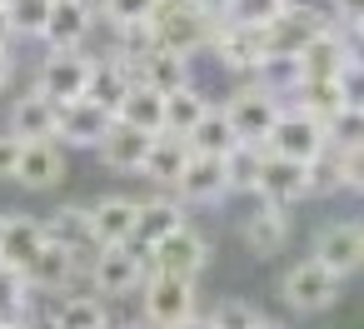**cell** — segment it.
<instances>
[{"instance_id": "40", "label": "cell", "mask_w": 364, "mask_h": 329, "mask_svg": "<svg viewBox=\"0 0 364 329\" xmlns=\"http://www.w3.org/2000/svg\"><path fill=\"white\" fill-rule=\"evenodd\" d=\"M160 11V0H100V16L110 26H140Z\"/></svg>"}, {"instance_id": "3", "label": "cell", "mask_w": 364, "mask_h": 329, "mask_svg": "<svg viewBox=\"0 0 364 329\" xmlns=\"http://www.w3.org/2000/svg\"><path fill=\"white\" fill-rule=\"evenodd\" d=\"M220 21H210L205 11H195L190 0H180V6H160L150 16V31H155V45L165 50H180L185 60H195L200 50H210V36H215Z\"/></svg>"}, {"instance_id": "44", "label": "cell", "mask_w": 364, "mask_h": 329, "mask_svg": "<svg viewBox=\"0 0 364 329\" xmlns=\"http://www.w3.org/2000/svg\"><path fill=\"white\" fill-rule=\"evenodd\" d=\"M21 150H26V140H21L16 130H0V180H16Z\"/></svg>"}, {"instance_id": "56", "label": "cell", "mask_w": 364, "mask_h": 329, "mask_svg": "<svg viewBox=\"0 0 364 329\" xmlns=\"http://www.w3.org/2000/svg\"><path fill=\"white\" fill-rule=\"evenodd\" d=\"M359 230H364V220H359Z\"/></svg>"}, {"instance_id": "49", "label": "cell", "mask_w": 364, "mask_h": 329, "mask_svg": "<svg viewBox=\"0 0 364 329\" xmlns=\"http://www.w3.org/2000/svg\"><path fill=\"white\" fill-rule=\"evenodd\" d=\"M255 329H284V324H274V319H264V314H259V324H255Z\"/></svg>"}, {"instance_id": "48", "label": "cell", "mask_w": 364, "mask_h": 329, "mask_svg": "<svg viewBox=\"0 0 364 329\" xmlns=\"http://www.w3.org/2000/svg\"><path fill=\"white\" fill-rule=\"evenodd\" d=\"M175 329H215V319H210V314H200V309H195V314H190V319H185V324H175Z\"/></svg>"}, {"instance_id": "28", "label": "cell", "mask_w": 364, "mask_h": 329, "mask_svg": "<svg viewBox=\"0 0 364 329\" xmlns=\"http://www.w3.org/2000/svg\"><path fill=\"white\" fill-rule=\"evenodd\" d=\"M180 225H185V200H170V195L140 200V220H135V239H130V244L150 249V244H160L165 234H175Z\"/></svg>"}, {"instance_id": "13", "label": "cell", "mask_w": 364, "mask_h": 329, "mask_svg": "<svg viewBox=\"0 0 364 329\" xmlns=\"http://www.w3.org/2000/svg\"><path fill=\"white\" fill-rule=\"evenodd\" d=\"M110 120H115V115H110L100 100H90V95H80V100H60L55 140H60V145H75V150H95Z\"/></svg>"}, {"instance_id": "53", "label": "cell", "mask_w": 364, "mask_h": 329, "mask_svg": "<svg viewBox=\"0 0 364 329\" xmlns=\"http://www.w3.org/2000/svg\"><path fill=\"white\" fill-rule=\"evenodd\" d=\"M160 6H180V0H160Z\"/></svg>"}, {"instance_id": "38", "label": "cell", "mask_w": 364, "mask_h": 329, "mask_svg": "<svg viewBox=\"0 0 364 329\" xmlns=\"http://www.w3.org/2000/svg\"><path fill=\"white\" fill-rule=\"evenodd\" d=\"M329 150H349V145H364V110L359 105H344L329 125Z\"/></svg>"}, {"instance_id": "31", "label": "cell", "mask_w": 364, "mask_h": 329, "mask_svg": "<svg viewBox=\"0 0 364 329\" xmlns=\"http://www.w3.org/2000/svg\"><path fill=\"white\" fill-rule=\"evenodd\" d=\"M210 110V95L195 85V80H185L180 90H170L165 95V130H175V135H190L195 125H200V115Z\"/></svg>"}, {"instance_id": "1", "label": "cell", "mask_w": 364, "mask_h": 329, "mask_svg": "<svg viewBox=\"0 0 364 329\" xmlns=\"http://www.w3.org/2000/svg\"><path fill=\"white\" fill-rule=\"evenodd\" d=\"M339 289H344V274H334V269L319 264L314 254H309V259H294V264L279 274V299H284V309H294V314H324L329 304H339Z\"/></svg>"}, {"instance_id": "4", "label": "cell", "mask_w": 364, "mask_h": 329, "mask_svg": "<svg viewBox=\"0 0 364 329\" xmlns=\"http://www.w3.org/2000/svg\"><path fill=\"white\" fill-rule=\"evenodd\" d=\"M140 309H145V324L155 329H175L185 324L200 304H195V279H180V274H145L140 284Z\"/></svg>"}, {"instance_id": "45", "label": "cell", "mask_w": 364, "mask_h": 329, "mask_svg": "<svg viewBox=\"0 0 364 329\" xmlns=\"http://www.w3.org/2000/svg\"><path fill=\"white\" fill-rule=\"evenodd\" d=\"M195 11H205L210 21H225V11H230V0H190Z\"/></svg>"}, {"instance_id": "15", "label": "cell", "mask_w": 364, "mask_h": 329, "mask_svg": "<svg viewBox=\"0 0 364 329\" xmlns=\"http://www.w3.org/2000/svg\"><path fill=\"white\" fill-rule=\"evenodd\" d=\"M175 195L185 205H220L230 200V170H225V155H190Z\"/></svg>"}, {"instance_id": "47", "label": "cell", "mask_w": 364, "mask_h": 329, "mask_svg": "<svg viewBox=\"0 0 364 329\" xmlns=\"http://www.w3.org/2000/svg\"><path fill=\"white\" fill-rule=\"evenodd\" d=\"M11 41H16V26H11V11L0 6V45H11Z\"/></svg>"}, {"instance_id": "36", "label": "cell", "mask_w": 364, "mask_h": 329, "mask_svg": "<svg viewBox=\"0 0 364 329\" xmlns=\"http://www.w3.org/2000/svg\"><path fill=\"white\" fill-rule=\"evenodd\" d=\"M339 190H344V175H339L334 150H319L314 160H304V195L309 200H324V195H339Z\"/></svg>"}, {"instance_id": "22", "label": "cell", "mask_w": 364, "mask_h": 329, "mask_svg": "<svg viewBox=\"0 0 364 329\" xmlns=\"http://www.w3.org/2000/svg\"><path fill=\"white\" fill-rule=\"evenodd\" d=\"M26 279H31L36 294H65L75 279H85V264H80L75 254H65L60 244H46V249L26 264Z\"/></svg>"}, {"instance_id": "20", "label": "cell", "mask_w": 364, "mask_h": 329, "mask_svg": "<svg viewBox=\"0 0 364 329\" xmlns=\"http://www.w3.org/2000/svg\"><path fill=\"white\" fill-rule=\"evenodd\" d=\"M190 140L185 135H175V130H155V140H150V155H145V180L150 185H160V190H175L180 185V175H185V165H190Z\"/></svg>"}, {"instance_id": "51", "label": "cell", "mask_w": 364, "mask_h": 329, "mask_svg": "<svg viewBox=\"0 0 364 329\" xmlns=\"http://www.w3.org/2000/svg\"><path fill=\"white\" fill-rule=\"evenodd\" d=\"M6 329H41V324H31V319H16V324H6Z\"/></svg>"}, {"instance_id": "39", "label": "cell", "mask_w": 364, "mask_h": 329, "mask_svg": "<svg viewBox=\"0 0 364 329\" xmlns=\"http://www.w3.org/2000/svg\"><path fill=\"white\" fill-rule=\"evenodd\" d=\"M284 6H289V0H230L225 21H240V26H259V31H264Z\"/></svg>"}, {"instance_id": "16", "label": "cell", "mask_w": 364, "mask_h": 329, "mask_svg": "<svg viewBox=\"0 0 364 329\" xmlns=\"http://www.w3.org/2000/svg\"><path fill=\"white\" fill-rule=\"evenodd\" d=\"M41 329H110V309H105V299L95 289H80V294L65 289V294L50 299Z\"/></svg>"}, {"instance_id": "54", "label": "cell", "mask_w": 364, "mask_h": 329, "mask_svg": "<svg viewBox=\"0 0 364 329\" xmlns=\"http://www.w3.org/2000/svg\"><path fill=\"white\" fill-rule=\"evenodd\" d=\"M0 234H6V215H0Z\"/></svg>"}, {"instance_id": "46", "label": "cell", "mask_w": 364, "mask_h": 329, "mask_svg": "<svg viewBox=\"0 0 364 329\" xmlns=\"http://www.w3.org/2000/svg\"><path fill=\"white\" fill-rule=\"evenodd\" d=\"M11 70H16V60H11V45H0V90L11 85Z\"/></svg>"}, {"instance_id": "26", "label": "cell", "mask_w": 364, "mask_h": 329, "mask_svg": "<svg viewBox=\"0 0 364 329\" xmlns=\"http://www.w3.org/2000/svg\"><path fill=\"white\" fill-rule=\"evenodd\" d=\"M46 244H50L46 220H31V215H6V234H0V259H6V264L26 269V264H31Z\"/></svg>"}, {"instance_id": "2", "label": "cell", "mask_w": 364, "mask_h": 329, "mask_svg": "<svg viewBox=\"0 0 364 329\" xmlns=\"http://www.w3.org/2000/svg\"><path fill=\"white\" fill-rule=\"evenodd\" d=\"M145 274H150V264H145V249H140V244H105V249L90 259V269H85V279H90V289H95L100 299H125V294H135V289L145 284Z\"/></svg>"}, {"instance_id": "21", "label": "cell", "mask_w": 364, "mask_h": 329, "mask_svg": "<svg viewBox=\"0 0 364 329\" xmlns=\"http://www.w3.org/2000/svg\"><path fill=\"white\" fill-rule=\"evenodd\" d=\"M65 180V145L55 140H26L21 165H16V185L21 190H50Z\"/></svg>"}, {"instance_id": "8", "label": "cell", "mask_w": 364, "mask_h": 329, "mask_svg": "<svg viewBox=\"0 0 364 329\" xmlns=\"http://www.w3.org/2000/svg\"><path fill=\"white\" fill-rule=\"evenodd\" d=\"M210 55L230 75H255V65L264 60V31L259 26H240V21H220L215 36H210Z\"/></svg>"}, {"instance_id": "35", "label": "cell", "mask_w": 364, "mask_h": 329, "mask_svg": "<svg viewBox=\"0 0 364 329\" xmlns=\"http://www.w3.org/2000/svg\"><path fill=\"white\" fill-rule=\"evenodd\" d=\"M259 165H264V145H250V140H240L230 155H225V170H230V195H255V185H259Z\"/></svg>"}, {"instance_id": "19", "label": "cell", "mask_w": 364, "mask_h": 329, "mask_svg": "<svg viewBox=\"0 0 364 329\" xmlns=\"http://www.w3.org/2000/svg\"><path fill=\"white\" fill-rule=\"evenodd\" d=\"M90 31H95V6H90V0H55L41 41L50 50H75V45L90 41Z\"/></svg>"}, {"instance_id": "30", "label": "cell", "mask_w": 364, "mask_h": 329, "mask_svg": "<svg viewBox=\"0 0 364 329\" xmlns=\"http://www.w3.org/2000/svg\"><path fill=\"white\" fill-rule=\"evenodd\" d=\"M185 140H190V150H195V155H230V150L240 145V135H235V125H230L225 105H220V110L210 105V110L200 115V125H195Z\"/></svg>"}, {"instance_id": "23", "label": "cell", "mask_w": 364, "mask_h": 329, "mask_svg": "<svg viewBox=\"0 0 364 329\" xmlns=\"http://www.w3.org/2000/svg\"><path fill=\"white\" fill-rule=\"evenodd\" d=\"M130 85H135V65L125 60V55H105V60H90V85H85V95L90 100H100L110 115L120 110V100L130 95Z\"/></svg>"}, {"instance_id": "33", "label": "cell", "mask_w": 364, "mask_h": 329, "mask_svg": "<svg viewBox=\"0 0 364 329\" xmlns=\"http://www.w3.org/2000/svg\"><path fill=\"white\" fill-rule=\"evenodd\" d=\"M31 304H36V289H31L26 269H16V264L0 259V319L16 324V319L31 314Z\"/></svg>"}, {"instance_id": "52", "label": "cell", "mask_w": 364, "mask_h": 329, "mask_svg": "<svg viewBox=\"0 0 364 329\" xmlns=\"http://www.w3.org/2000/svg\"><path fill=\"white\" fill-rule=\"evenodd\" d=\"M120 329H155V324H120Z\"/></svg>"}, {"instance_id": "37", "label": "cell", "mask_w": 364, "mask_h": 329, "mask_svg": "<svg viewBox=\"0 0 364 329\" xmlns=\"http://www.w3.org/2000/svg\"><path fill=\"white\" fill-rule=\"evenodd\" d=\"M50 6H55V0H6L16 36L21 41H41L46 36V21H50Z\"/></svg>"}, {"instance_id": "43", "label": "cell", "mask_w": 364, "mask_h": 329, "mask_svg": "<svg viewBox=\"0 0 364 329\" xmlns=\"http://www.w3.org/2000/svg\"><path fill=\"white\" fill-rule=\"evenodd\" d=\"M339 90H344V105H359L364 110V60H349L339 70Z\"/></svg>"}, {"instance_id": "17", "label": "cell", "mask_w": 364, "mask_h": 329, "mask_svg": "<svg viewBox=\"0 0 364 329\" xmlns=\"http://www.w3.org/2000/svg\"><path fill=\"white\" fill-rule=\"evenodd\" d=\"M349 65V31L344 26H324L304 41L299 50V75H319V80H339V70Z\"/></svg>"}, {"instance_id": "10", "label": "cell", "mask_w": 364, "mask_h": 329, "mask_svg": "<svg viewBox=\"0 0 364 329\" xmlns=\"http://www.w3.org/2000/svg\"><path fill=\"white\" fill-rule=\"evenodd\" d=\"M90 85V55L75 45V50H50L36 70V90H46L50 100H80Z\"/></svg>"}, {"instance_id": "50", "label": "cell", "mask_w": 364, "mask_h": 329, "mask_svg": "<svg viewBox=\"0 0 364 329\" xmlns=\"http://www.w3.org/2000/svg\"><path fill=\"white\" fill-rule=\"evenodd\" d=\"M349 31H359V36H364V11H359V16L349 21Z\"/></svg>"}, {"instance_id": "6", "label": "cell", "mask_w": 364, "mask_h": 329, "mask_svg": "<svg viewBox=\"0 0 364 329\" xmlns=\"http://www.w3.org/2000/svg\"><path fill=\"white\" fill-rule=\"evenodd\" d=\"M145 264H150L155 274L200 279V274H205V264H210V244H205V234H200V230L180 225L175 234H165L160 244H150V249H145Z\"/></svg>"}, {"instance_id": "7", "label": "cell", "mask_w": 364, "mask_h": 329, "mask_svg": "<svg viewBox=\"0 0 364 329\" xmlns=\"http://www.w3.org/2000/svg\"><path fill=\"white\" fill-rule=\"evenodd\" d=\"M279 110H284V100L279 95H269L264 85H240L230 100H225V115H230V125H235V135L240 140H250V145H264V135H269V125L279 120Z\"/></svg>"}, {"instance_id": "27", "label": "cell", "mask_w": 364, "mask_h": 329, "mask_svg": "<svg viewBox=\"0 0 364 329\" xmlns=\"http://www.w3.org/2000/svg\"><path fill=\"white\" fill-rule=\"evenodd\" d=\"M135 80L150 85V90H160V95H170V90H180V85L190 80V60H185L180 50L150 45V50L135 60Z\"/></svg>"}, {"instance_id": "14", "label": "cell", "mask_w": 364, "mask_h": 329, "mask_svg": "<svg viewBox=\"0 0 364 329\" xmlns=\"http://www.w3.org/2000/svg\"><path fill=\"white\" fill-rule=\"evenodd\" d=\"M240 239H245L250 254L274 259L289 244V210L284 205H269V200H255V210L240 220Z\"/></svg>"}, {"instance_id": "41", "label": "cell", "mask_w": 364, "mask_h": 329, "mask_svg": "<svg viewBox=\"0 0 364 329\" xmlns=\"http://www.w3.org/2000/svg\"><path fill=\"white\" fill-rule=\"evenodd\" d=\"M210 319H215V329H255V324H259V309L245 304V299H225Z\"/></svg>"}, {"instance_id": "9", "label": "cell", "mask_w": 364, "mask_h": 329, "mask_svg": "<svg viewBox=\"0 0 364 329\" xmlns=\"http://www.w3.org/2000/svg\"><path fill=\"white\" fill-rule=\"evenodd\" d=\"M150 130H140V125H130V120H110L105 125V135H100V145H95V155H100V165L105 170H115V175H140L145 170V155H150Z\"/></svg>"}, {"instance_id": "12", "label": "cell", "mask_w": 364, "mask_h": 329, "mask_svg": "<svg viewBox=\"0 0 364 329\" xmlns=\"http://www.w3.org/2000/svg\"><path fill=\"white\" fill-rule=\"evenodd\" d=\"M319 264H329L334 274H359L364 269V230H359V220H334V225H324L319 234H314V249H309Z\"/></svg>"}, {"instance_id": "29", "label": "cell", "mask_w": 364, "mask_h": 329, "mask_svg": "<svg viewBox=\"0 0 364 329\" xmlns=\"http://www.w3.org/2000/svg\"><path fill=\"white\" fill-rule=\"evenodd\" d=\"M294 110H304V115H314V120H334L339 110H344V90H339V80H319V75H299V85H294Z\"/></svg>"}, {"instance_id": "11", "label": "cell", "mask_w": 364, "mask_h": 329, "mask_svg": "<svg viewBox=\"0 0 364 329\" xmlns=\"http://www.w3.org/2000/svg\"><path fill=\"white\" fill-rule=\"evenodd\" d=\"M46 234H50V244H60L65 254H75L85 269H90V259L105 249V244H100V234H95L90 205H60V210L46 220Z\"/></svg>"}, {"instance_id": "24", "label": "cell", "mask_w": 364, "mask_h": 329, "mask_svg": "<svg viewBox=\"0 0 364 329\" xmlns=\"http://www.w3.org/2000/svg\"><path fill=\"white\" fill-rule=\"evenodd\" d=\"M55 120H60V100H50L46 90H26L11 105V130L21 140H55Z\"/></svg>"}, {"instance_id": "57", "label": "cell", "mask_w": 364, "mask_h": 329, "mask_svg": "<svg viewBox=\"0 0 364 329\" xmlns=\"http://www.w3.org/2000/svg\"><path fill=\"white\" fill-rule=\"evenodd\" d=\"M0 6H6V0H0Z\"/></svg>"}, {"instance_id": "18", "label": "cell", "mask_w": 364, "mask_h": 329, "mask_svg": "<svg viewBox=\"0 0 364 329\" xmlns=\"http://www.w3.org/2000/svg\"><path fill=\"white\" fill-rule=\"evenodd\" d=\"M255 200H269V205H284V210L299 205V200H309V195H304V160H289V155H269V150H264Z\"/></svg>"}, {"instance_id": "55", "label": "cell", "mask_w": 364, "mask_h": 329, "mask_svg": "<svg viewBox=\"0 0 364 329\" xmlns=\"http://www.w3.org/2000/svg\"><path fill=\"white\" fill-rule=\"evenodd\" d=\"M0 329H6V319H0Z\"/></svg>"}, {"instance_id": "5", "label": "cell", "mask_w": 364, "mask_h": 329, "mask_svg": "<svg viewBox=\"0 0 364 329\" xmlns=\"http://www.w3.org/2000/svg\"><path fill=\"white\" fill-rule=\"evenodd\" d=\"M264 150H269V155H289V160H314L319 150H329V130H324V120H314V115L284 105L279 120H274L269 135H264Z\"/></svg>"}, {"instance_id": "34", "label": "cell", "mask_w": 364, "mask_h": 329, "mask_svg": "<svg viewBox=\"0 0 364 329\" xmlns=\"http://www.w3.org/2000/svg\"><path fill=\"white\" fill-rule=\"evenodd\" d=\"M255 85H264L269 95H279V100H289L294 95V85H299V55H274V50H264V60L255 65V75H250Z\"/></svg>"}, {"instance_id": "25", "label": "cell", "mask_w": 364, "mask_h": 329, "mask_svg": "<svg viewBox=\"0 0 364 329\" xmlns=\"http://www.w3.org/2000/svg\"><path fill=\"white\" fill-rule=\"evenodd\" d=\"M90 220H95L100 244H130V239H135V220H140V200H130V195H105V200L90 205Z\"/></svg>"}, {"instance_id": "32", "label": "cell", "mask_w": 364, "mask_h": 329, "mask_svg": "<svg viewBox=\"0 0 364 329\" xmlns=\"http://www.w3.org/2000/svg\"><path fill=\"white\" fill-rule=\"evenodd\" d=\"M120 120H130V125H140V130H165V95L160 90H150V85H130V95L120 100V110H115Z\"/></svg>"}, {"instance_id": "42", "label": "cell", "mask_w": 364, "mask_h": 329, "mask_svg": "<svg viewBox=\"0 0 364 329\" xmlns=\"http://www.w3.org/2000/svg\"><path fill=\"white\" fill-rule=\"evenodd\" d=\"M339 155V175H344V190L364 195V145H349V150H334Z\"/></svg>"}]
</instances>
